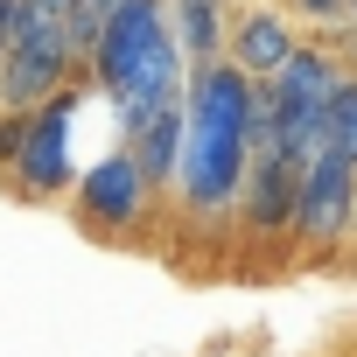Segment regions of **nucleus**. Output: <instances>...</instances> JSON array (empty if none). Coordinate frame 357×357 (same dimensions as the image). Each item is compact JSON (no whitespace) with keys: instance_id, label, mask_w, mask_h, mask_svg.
Instances as JSON below:
<instances>
[{"instance_id":"nucleus-1","label":"nucleus","mask_w":357,"mask_h":357,"mask_svg":"<svg viewBox=\"0 0 357 357\" xmlns=\"http://www.w3.org/2000/svg\"><path fill=\"white\" fill-rule=\"evenodd\" d=\"M252 168V77L218 56V63H190L183 84V161H175V218L204 238L238 231V190Z\"/></svg>"},{"instance_id":"nucleus-2","label":"nucleus","mask_w":357,"mask_h":357,"mask_svg":"<svg viewBox=\"0 0 357 357\" xmlns=\"http://www.w3.org/2000/svg\"><path fill=\"white\" fill-rule=\"evenodd\" d=\"M84 77L112 105L119 133H133L140 119H154L161 105L183 98L190 56H183V43H175V29H168V0H112L105 22H98Z\"/></svg>"},{"instance_id":"nucleus-3","label":"nucleus","mask_w":357,"mask_h":357,"mask_svg":"<svg viewBox=\"0 0 357 357\" xmlns=\"http://www.w3.org/2000/svg\"><path fill=\"white\" fill-rule=\"evenodd\" d=\"M84 77V43L70 29V0H22L15 36L0 50V112H36Z\"/></svg>"},{"instance_id":"nucleus-4","label":"nucleus","mask_w":357,"mask_h":357,"mask_svg":"<svg viewBox=\"0 0 357 357\" xmlns=\"http://www.w3.org/2000/svg\"><path fill=\"white\" fill-rule=\"evenodd\" d=\"M154 211H168L161 197H154V183L140 175V161H133V147L119 140V147H105L91 168H77V183H70V218L91 231V238H133Z\"/></svg>"},{"instance_id":"nucleus-5","label":"nucleus","mask_w":357,"mask_h":357,"mask_svg":"<svg viewBox=\"0 0 357 357\" xmlns=\"http://www.w3.org/2000/svg\"><path fill=\"white\" fill-rule=\"evenodd\" d=\"M350 211H357V161H343L336 147H315L301 161V197H294V259L301 266H329L350 245Z\"/></svg>"},{"instance_id":"nucleus-6","label":"nucleus","mask_w":357,"mask_h":357,"mask_svg":"<svg viewBox=\"0 0 357 357\" xmlns=\"http://www.w3.org/2000/svg\"><path fill=\"white\" fill-rule=\"evenodd\" d=\"M336 70H343V56H336V50H322V43H301V50L280 63V77H273V98H280V133H273V147H280V154L308 161V154L322 147Z\"/></svg>"},{"instance_id":"nucleus-7","label":"nucleus","mask_w":357,"mask_h":357,"mask_svg":"<svg viewBox=\"0 0 357 357\" xmlns=\"http://www.w3.org/2000/svg\"><path fill=\"white\" fill-rule=\"evenodd\" d=\"M294 197H301V161L280 147H252L245 190H238V238L252 252H287L294 238Z\"/></svg>"},{"instance_id":"nucleus-8","label":"nucleus","mask_w":357,"mask_h":357,"mask_svg":"<svg viewBox=\"0 0 357 357\" xmlns=\"http://www.w3.org/2000/svg\"><path fill=\"white\" fill-rule=\"evenodd\" d=\"M70 105H77V91H63V98H50V105L29 112V140H22V161L8 175L22 204H56L77 183V161H70Z\"/></svg>"},{"instance_id":"nucleus-9","label":"nucleus","mask_w":357,"mask_h":357,"mask_svg":"<svg viewBox=\"0 0 357 357\" xmlns=\"http://www.w3.org/2000/svg\"><path fill=\"white\" fill-rule=\"evenodd\" d=\"M294 50H301L294 15H280V8H238V15H231L225 56H231L245 77H280V63H287Z\"/></svg>"},{"instance_id":"nucleus-10","label":"nucleus","mask_w":357,"mask_h":357,"mask_svg":"<svg viewBox=\"0 0 357 357\" xmlns=\"http://www.w3.org/2000/svg\"><path fill=\"white\" fill-rule=\"evenodd\" d=\"M231 0H168V29L183 43L190 63H218L225 56V36H231Z\"/></svg>"},{"instance_id":"nucleus-11","label":"nucleus","mask_w":357,"mask_h":357,"mask_svg":"<svg viewBox=\"0 0 357 357\" xmlns=\"http://www.w3.org/2000/svg\"><path fill=\"white\" fill-rule=\"evenodd\" d=\"M322 147H336L343 161H357V63L336 70V91H329V126H322Z\"/></svg>"},{"instance_id":"nucleus-12","label":"nucleus","mask_w":357,"mask_h":357,"mask_svg":"<svg viewBox=\"0 0 357 357\" xmlns=\"http://www.w3.org/2000/svg\"><path fill=\"white\" fill-rule=\"evenodd\" d=\"M22 140H29V112H0V175H15Z\"/></svg>"},{"instance_id":"nucleus-13","label":"nucleus","mask_w":357,"mask_h":357,"mask_svg":"<svg viewBox=\"0 0 357 357\" xmlns=\"http://www.w3.org/2000/svg\"><path fill=\"white\" fill-rule=\"evenodd\" d=\"M294 15H308V22H322V29H336V22H350V0H287Z\"/></svg>"},{"instance_id":"nucleus-14","label":"nucleus","mask_w":357,"mask_h":357,"mask_svg":"<svg viewBox=\"0 0 357 357\" xmlns=\"http://www.w3.org/2000/svg\"><path fill=\"white\" fill-rule=\"evenodd\" d=\"M15 15H22V0H0V50H8V36H15Z\"/></svg>"},{"instance_id":"nucleus-15","label":"nucleus","mask_w":357,"mask_h":357,"mask_svg":"<svg viewBox=\"0 0 357 357\" xmlns=\"http://www.w3.org/2000/svg\"><path fill=\"white\" fill-rule=\"evenodd\" d=\"M350 245H357V211H350Z\"/></svg>"},{"instance_id":"nucleus-16","label":"nucleus","mask_w":357,"mask_h":357,"mask_svg":"<svg viewBox=\"0 0 357 357\" xmlns=\"http://www.w3.org/2000/svg\"><path fill=\"white\" fill-rule=\"evenodd\" d=\"M91 8H112V0H91Z\"/></svg>"},{"instance_id":"nucleus-17","label":"nucleus","mask_w":357,"mask_h":357,"mask_svg":"<svg viewBox=\"0 0 357 357\" xmlns=\"http://www.w3.org/2000/svg\"><path fill=\"white\" fill-rule=\"evenodd\" d=\"M350 22H357V0H350Z\"/></svg>"}]
</instances>
